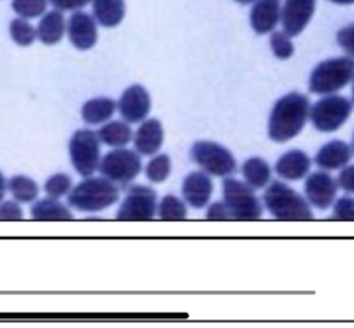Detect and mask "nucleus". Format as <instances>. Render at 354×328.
Returning <instances> with one entry per match:
<instances>
[{"label": "nucleus", "instance_id": "72a5a7b5", "mask_svg": "<svg viewBox=\"0 0 354 328\" xmlns=\"http://www.w3.org/2000/svg\"><path fill=\"white\" fill-rule=\"evenodd\" d=\"M336 39H337V43L340 44V47L346 53H348L350 55H354V24L342 28L337 32Z\"/></svg>", "mask_w": 354, "mask_h": 328}, {"label": "nucleus", "instance_id": "ea45409f", "mask_svg": "<svg viewBox=\"0 0 354 328\" xmlns=\"http://www.w3.org/2000/svg\"><path fill=\"white\" fill-rule=\"evenodd\" d=\"M330 1H333L336 4H353L354 3V0H330Z\"/></svg>", "mask_w": 354, "mask_h": 328}, {"label": "nucleus", "instance_id": "412c9836", "mask_svg": "<svg viewBox=\"0 0 354 328\" xmlns=\"http://www.w3.org/2000/svg\"><path fill=\"white\" fill-rule=\"evenodd\" d=\"M93 12L100 25L116 26L124 17V0H93Z\"/></svg>", "mask_w": 354, "mask_h": 328}, {"label": "nucleus", "instance_id": "393cba45", "mask_svg": "<svg viewBox=\"0 0 354 328\" xmlns=\"http://www.w3.org/2000/svg\"><path fill=\"white\" fill-rule=\"evenodd\" d=\"M98 140L111 147H124L131 140V129L127 123L113 120L104 125L97 131Z\"/></svg>", "mask_w": 354, "mask_h": 328}, {"label": "nucleus", "instance_id": "0eeeda50", "mask_svg": "<svg viewBox=\"0 0 354 328\" xmlns=\"http://www.w3.org/2000/svg\"><path fill=\"white\" fill-rule=\"evenodd\" d=\"M191 158L213 176H230L236 170L234 155L214 141H196L191 148Z\"/></svg>", "mask_w": 354, "mask_h": 328}, {"label": "nucleus", "instance_id": "f8f14e48", "mask_svg": "<svg viewBox=\"0 0 354 328\" xmlns=\"http://www.w3.org/2000/svg\"><path fill=\"white\" fill-rule=\"evenodd\" d=\"M119 112L122 118L130 123L145 119L151 109V97L141 84L127 87L119 98Z\"/></svg>", "mask_w": 354, "mask_h": 328}, {"label": "nucleus", "instance_id": "4468645a", "mask_svg": "<svg viewBox=\"0 0 354 328\" xmlns=\"http://www.w3.org/2000/svg\"><path fill=\"white\" fill-rule=\"evenodd\" d=\"M69 40L76 48H91L97 42V26L94 19L84 11L76 10L68 24Z\"/></svg>", "mask_w": 354, "mask_h": 328}, {"label": "nucleus", "instance_id": "9d476101", "mask_svg": "<svg viewBox=\"0 0 354 328\" xmlns=\"http://www.w3.org/2000/svg\"><path fill=\"white\" fill-rule=\"evenodd\" d=\"M156 210V192L145 185L130 188L124 201L118 209L119 220H148Z\"/></svg>", "mask_w": 354, "mask_h": 328}, {"label": "nucleus", "instance_id": "cd10ccee", "mask_svg": "<svg viewBox=\"0 0 354 328\" xmlns=\"http://www.w3.org/2000/svg\"><path fill=\"white\" fill-rule=\"evenodd\" d=\"M10 35L12 37V40L22 47L32 44L37 36L35 28L24 18H15L11 21Z\"/></svg>", "mask_w": 354, "mask_h": 328}, {"label": "nucleus", "instance_id": "6e6552de", "mask_svg": "<svg viewBox=\"0 0 354 328\" xmlns=\"http://www.w3.org/2000/svg\"><path fill=\"white\" fill-rule=\"evenodd\" d=\"M353 102L343 95H328L315 102L310 112L311 122L319 131L337 130L350 116Z\"/></svg>", "mask_w": 354, "mask_h": 328}, {"label": "nucleus", "instance_id": "f704fd0d", "mask_svg": "<svg viewBox=\"0 0 354 328\" xmlns=\"http://www.w3.org/2000/svg\"><path fill=\"white\" fill-rule=\"evenodd\" d=\"M22 217V210L17 202L7 201L0 205V220H19Z\"/></svg>", "mask_w": 354, "mask_h": 328}, {"label": "nucleus", "instance_id": "423d86ee", "mask_svg": "<svg viewBox=\"0 0 354 328\" xmlns=\"http://www.w3.org/2000/svg\"><path fill=\"white\" fill-rule=\"evenodd\" d=\"M93 130L82 129L73 133L69 141V154L73 167L80 176H91L100 165V143Z\"/></svg>", "mask_w": 354, "mask_h": 328}, {"label": "nucleus", "instance_id": "c85d7f7f", "mask_svg": "<svg viewBox=\"0 0 354 328\" xmlns=\"http://www.w3.org/2000/svg\"><path fill=\"white\" fill-rule=\"evenodd\" d=\"M170 170H171L170 158L166 154H160L148 162L145 173L152 183H160L169 177Z\"/></svg>", "mask_w": 354, "mask_h": 328}, {"label": "nucleus", "instance_id": "aec40b11", "mask_svg": "<svg viewBox=\"0 0 354 328\" xmlns=\"http://www.w3.org/2000/svg\"><path fill=\"white\" fill-rule=\"evenodd\" d=\"M65 32V18L61 11L54 10L47 12L39 22L37 26V37L44 44H55L58 43Z\"/></svg>", "mask_w": 354, "mask_h": 328}, {"label": "nucleus", "instance_id": "bb28decb", "mask_svg": "<svg viewBox=\"0 0 354 328\" xmlns=\"http://www.w3.org/2000/svg\"><path fill=\"white\" fill-rule=\"evenodd\" d=\"M159 217L163 220H181L187 217V208L184 202L174 197L166 195L159 205Z\"/></svg>", "mask_w": 354, "mask_h": 328}, {"label": "nucleus", "instance_id": "f257e3e1", "mask_svg": "<svg viewBox=\"0 0 354 328\" xmlns=\"http://www.w3.org/2000/svg\"><path fill=\"white\" fill-rule=\"evenodd\" d=\"M310 101L300 93H289L281 97L268 119V136L277 143H285L296 137L306 125Z\"/></svg>", "mask_w": 354, "mask_h": 328}, {"label": "nucleus", "instance_id": "e433bc0d", "mask_svg": "<svg viewBox=\"0 0 354 328\" xmlns=\"http://www.w3.org/2000/svg\"><path fill=\"white\" fill-rule=\"evenodd\" d=\"M337 184L350 194H354V165L351 166H346L339 177H337Z\"/></svg>", "mask_w": 354, "mask_h": 328}, {"label": "nucleus", "instance_id": "c9c22d12", "mask_svg": "<svg viewBox=\"0 0 354 328\" xmlns=\"http://www.w3.org/2000/svg\"><path fill=\"white\" fill-rule=\"evenodd\" d=\"M206 219L209 220H227V219H232L227 205L224 202H214L209 206L207 212H206Z\"/></svg>", "mask_w": 354, "mask_h": 328}, {"label": "nucleus", "instance_id": "7c9ffc66", "mask_svg": "<svg viewBox=\"0 0 354 328\" xmlns=\"http://www.w3.org/2000/svg\"><path fill=\"white\" fill-rule=\"evenodd\" d=\"M270 44L274 55L279 60H288L295 51L290 36L285 32H274L270 37Z\"/></svg>", "mask_w": 354, "mask_h": 328}, {"label": "nucleus", "instance_id": "5701e85b", "mask_svg": "<svg viewBox=\"0 0 354 328\" xmlns=\"http://www.w3.org/2000/svg\"><path fill=\"white\" fill-rule=\"evenodd\" d=\"M30 216L35 220H69L73 217L71 210L54 198L36 202L30 208Z\"/></svg>", "mask_w": 354, "mask_h": 328}, {"label": "nucleus", "instance_id": "a878e982", "mask_svg": "<svg viewBox=\"0 0 354 328\" xmlns=\"http://www.w3.org/2000/svg\"><path fill=\"white\" fill-rule=\"evenodd\" d=\"M8 188L19 202H32L39 194L37 184L26 176H14L8 183Z\"/></svg>", "mask_w": 354, "mask_h": 328}, {"label": "nucleus", "instance_id": "a19ab883", "mask_svg": "<svg viewBox=\"0 0 354 328\" xmlns=\"http://www.w3.org/2000/svg\"><path fill=\"white\" fill-rule=\"evenodd\" d=\"M235 1H238V3H241V4H248V3H252L253 0H235Z\"/></svg>", "mask_w": 354, "mask_h": 328}, {"label": "nucleus", "instance_id": "2eb2a0df", "mask_svg": "<svg viewBox=\"0 0 354 328\" xmlns=\"http://www.w3.org/2000/svg\"><path fill=\"white\" fill-rule=\"evenodd\" d=\"M212 191V179L205 172H192L184 179L183 197L195 209H201L209 202Z\"/></svg>", "mask_w": 354, "mask_h": 328}, {"label": "nucleus", "instance_id": "473e14b6", "mask_svg": "<svg viewBox=\"0 0 354 328\" xmlns=\"http://www.w3.org/2000/svg\"><path fill=\"white\" fill-rule=\"evenodd\" d=\"M332 219L337 220H354V198L342 197L336 201Z\"/></svg>", "mask_w": 354, "mask_h": 328}, {"label": "nucleus", "instance_id": "1a4fd4ad", "mask_svg": "<svg viewBox=\"0 0 354 328\" xmlns=\"http://www.w3.org/2000/svg\"><path fill=\"white\" fill-rule=\"evenodd\" d=\"M100 172L112 183L126 185L141 172V158L136 151L116 148L102 158Z\"/></svg>", "mask_w": 354, "mask_h": 328}, {"label": "nucleus", "instance_id": "b1692460", "mask_svg": "<svg viewBox=\"0 0 354 328\" xmlns=\"http://www.w3.org/2000/svg\"><path fill=\"white\" fill-rule=\"evenodd\" d=\"M242 173L246 183L253 188L264 187L271 179L270 165L263 158H259V156H253L245 161L242 166Z\"/></svg>", "mask_w": 354, "mask_h": 328}, {"label": "nucleus", "instance_id": "dca6fc26", "mask_svg": "<svg viewBox=\"0 0 354 328\" xmlns=\"http://www.w3.org/2000/svg\"><path fill=\"white\" fill-rule=\"evenodd\" d=\"M281 18L279 0H256L250 10V25L256 33L271 32Z\"/></svg>", "mask_w": 354, "mask_h": 328}, {"label": "nucleus", "instance_id": "39448f33", "mask_svg": "<svg viewBox=\"0 0 354 328\" xmlns=\"http://www.w3.org/2000/svg\"><path fill=\"white\" fill-rule=\"evenodd\" d=\"M223 195L232 219L252 220L261 217L260 201L248 183L227 177L223 181Z\"/></svg>", "mask_w": 354, "mask_h": 328}, {"label": "nucleus", "instance_id": "c756f323", "mask_svg": "<svg viewBox=\"0 0 354 328\" xmlns=\"http://www.w3.org/2000/svg\"><path fill=\"white\" fill-rule=\"evenodd\" d=\"M47 8V0H12V10L22 18H36Z\"/></svg>", "mask_w": 354, "mask_h": 328}, {"label": "nucleus", "instance_id": "2f4dec72", "mask_svg": "<svg viewBox=\"0 0 354 328\" xmlns=\"http://www.w3.org/2000/svg\"><path fill=\"white\" fill-rule=\"evenodd\" d=\"M71 185H72V180L68 174L57 173L48 177V180L44 184V191L50 198L57 199L65 195L71 190Z\"/></svg>", "mask_w": 354, "mask_h": 328}, {"label": "nucleus", "instance_id": "9b49d317", "mask_svg": "<svg viewBox=\"0 0 354 328\" xmlns=\"http://www.w3.org/2000/svg\"><path fill=\"white\" fill-rule=\"evenodd\" d=\"M315 11V0H285L281 22L286 35L297 36L304 30Z\"/></svg>", "mask_w": 354, "mask_h": 328}, {"label": "nucleus", "instance_id": "ddd939ff", "mask_svg": "<svg viewBox=\"0 0 354 328\" xmlns=\"http://www.w3.org/2000/svg\"><path fill=\"white\" fill-rule=\"evenodd\" d=\"M304 192L313 206L318 209H326L335 201L337 183L326 172H314L306 180Z\"/></svg>", "mask_w": 354, "mask_h": 328}, {"label": "nucleus", "instance_id": "a211bd4d", "mask_svg": "<svg viewBox=\"0 0 354 328\" xmlns=\"http://www.w3.org/2000/svg\"><path fill=\"white\" fill-rule=\"evenodd\" d=\"M311 161L301 149H290L285 152L275 163V170L285 180H301L310 170Z\"/></svg>", "mask_w": 354, "mask_h": 328}, {"label": "nucleus", "instance_id": "7ed1b4c3", "mask_svg": "<svg viewBox=\"0 0 354 328\" xmlns=\"http://www.w3.org/2000/svg\"><path fill=\"white\" fill-rule=\"evenodd\" d=\"M264 203L268 212L279 220L314 219L310 205L295 190L281 181H272L264 192Z\"/></svg>", "mask_w": 354, "mask_h": 328}, {"label": "nucleus", "instance_id": "f3484780", "mask_svg": "<svg viewBox=\"0 0 354 328\" xmlns=\"http://www.w3.org/2000/svg\"><path fill=\"white\" fill-rule=\"evenodd\" d=\"M351 147L342 140H332L322 145L315 155V163L325 170H336L348 163L351 159Z\"/></svg>", "mask_w": 354, "mask_h": 328}, {"label": "nucleus", "instance_id": "58836bf2", "mask_svg": "<svg viewBox=\"0 0 354 328\" xmlns=\"http://www.w3.org/2000/svg\"><path fill=\"white\" fill-rule=\"evenodd\" d=\"M6 188H7V184H6V179L4 176L1 174L0 172V201L4 198V194H6Z\"/></svg>", "mask_w": 354, "mask_h": 328}, {"label": "nucleus", "instance_id": "4be33fe9", "mask_svg": "<svg viewBox=\"0 0 354 328\" xmlns=\"http://www.w3.org/2000/svg\"><path fill=\"white\" fill-rule=\"evenodd\" d=\"M116 108V102L112 98L98 97L88 100L82 108V118L88 125H98L108 120Z\"/></svg>", "mask_w": 354, "mask_h": 328}, {"label": "nucleus", "instance_id": "79ce46f5", "mask_svg": "<svg viewBox=\"0 0 354 328\" xmlns=\"http://www.w3.org/2000/svg\"><path fill=\"white\" fill-rule=\"evenodd\" d=\"M353 101H354V84H353Z\"/></svg>", "mask_w": 354, "mask_h": 328}, {"label": "nucleus", "instance_id": "4c0bfd02", "mask_svg": "<svg viewBox=\"0 0 354 328\" xmlns=\"http://www.w3.org/2000/svg\"><path fill=\"white\" fill-rule=\"evenodd\" d=\"M58 10H79L88 4L91 0H48Z\"/></svg>", "mask_w": 354, "mask_h": 328}, {"label": "nucleus", "instance_id": "f03ea898", "mask_svg": "<svg viewBox=\"0 0 354 328\" xmlns=\"http://www.w3.org/2000/svg\"><path fill=\"white\" fill-rule=\"evenodd\" d=\"M119 199V190L106 177H91L79 183L68 197V202L82 212H98Z\"/></svg>", "mask_w": 354, "mask_h": 328}, {"label": "nucleus", "instance_id": "6ab92c4d", "mask_svg": "<svg viewBox=\"0 0 354 328\" xmlns=\"http://www.w3.org/2000/svg\"><path fill=\"white\" fill-rule=\"evenodd\" d=\"M163 143V127L158 119H148L137 129L134 147L142 155L155 154Z\"/></svg>", "mask_w": 354, "mask_h": 328}, {"label": "nucleus", "instance_id": "37998d69", "mask_svg": "<svg viewBox=\"0 0 354 328\" xmlns=\"http://www.w3.org/2000/svg\"><path fill=\"white\" fill-rule=\"evenodd\" d=\"M353 148H354V136H353Z\"/></svg>", "mask_w": 354, "mask_h": 328}, {"label": "nucleus", "instance_id": "20e7f679", "mask_svg": "<svg viewBox=\"0 0 354 328\" xmlns=\"http://www.w3.org/2000/svg\"><path fill=\"white\" fill-rule=\"evenodd\" d=\"M354 78V60L350 57L330 58L319 62L310 76V91L332 94L343 89Z\"/></svg>", "mask_w": 354, "mask_h": 328}]
</instances>
